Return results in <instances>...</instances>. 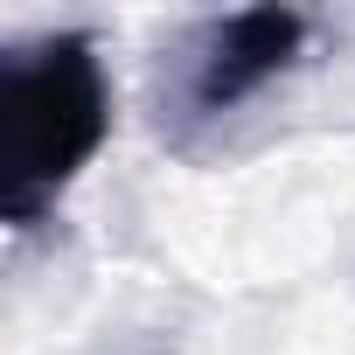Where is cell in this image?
<instances>
[{"label":"cell","mask_w":355,"mask_h":355,"mask_svg":"<svg viewBox=\"0 0 355 355\" xmlns=\"http://www.w3.org/2000/svg\"><path fill=\"white\" fill-rule=\"evenodd\" d=\"M112 132V84L84 28L0 49V209L35 230Z\"/></svg>","instance_id":"cell-1"},{"label":"cell","mask_w":355,"mask_h":355,"mask_svg":"<svg viewBox=\"0 0 355 355\" xmlns=\"http://www.w3.org/2000/svg\"><path fill=\"white\" fill-rule=\"evenodd\" d=\"M306 35H313V21L293 8H244V15L196 21L174 49V77H167L174 125H209V119L251 105L272 77H286L306 56Z\"/></svg>","instance_id":"cell-2"}]
</instances>
